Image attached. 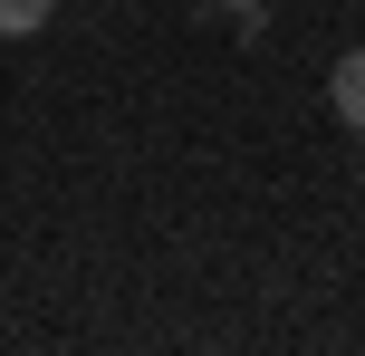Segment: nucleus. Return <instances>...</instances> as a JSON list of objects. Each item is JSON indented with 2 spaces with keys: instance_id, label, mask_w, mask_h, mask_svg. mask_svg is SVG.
Wrapping results in <instances>:
<instances>
[{
  "instance_id": "1",
  "label": "nucleus",
  "mask_w": 365,
  "mask_h": 356,
  "mask_svg": "<svg viewBox=\"0 0 365 356\" xmlns=\"http://www.w3.org/2000/svg\"><path fill=\"white\" fill-rule=\"evenodd\" d=\"M327 106H336V126H346V135H365V49H346V58H336Z\"/></svg>"
},
{
  "instance_id": "2",
  "label": "nucleus",
  "mask_w": 365,
  "mask_h": 356,
  "mask_svg": "<svg viewBox=\"0 0 365 356\" xmlns=\"http://www.w3.org/2000/svg\"><path fill=\"white\" fill-rule=\"evenodd\" d=\"M58 19V0H0V39H38Z\"/></svg>"
}]
</instances>
